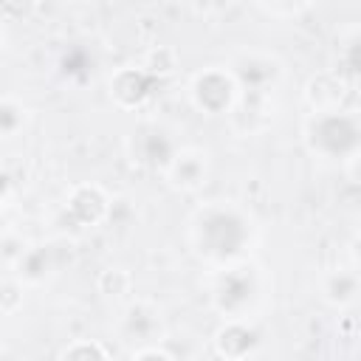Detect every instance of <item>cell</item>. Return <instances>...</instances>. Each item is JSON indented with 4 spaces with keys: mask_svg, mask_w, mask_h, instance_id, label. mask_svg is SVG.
Instances as JSON below:
<instances>
[{
    "mask_svg": "<svg viewBox=\"0 0 361 361\" xmlns=\"http://www.w3.org/2000/svg\"><path fill=\"white\" fill-rule=\"evenodd\" d=\"M147 305H133L130 313H127V330L138 338H147L155 327H158V313L149 307V313H144Z\"/></svg>",
    "mask_w": 361,
    "mask_h": 361,
    "instance_id": "obj_11",
    "label": "cell"
},
{
    "mask_svg": "<svg viewBox=\"0 0 361 361\" xmlns=\"http://www.w3.org/2000/svg\"><path fill=\"white\" fill-rule=\"evenodd\" d=\"M231 93H234V85L220 71H209V73H203V76L195 79V102L203 110H209V113L226 110L228 102H231Z\"/></svg>",
    "mask_w": 361,
    "mask_h": 361,
    "instance_id": "obj_3",
    "label": "cell"
},
{
    "mask_svg": "<svg viewBox=\"0 0 361 361\" xmlns=\"http://www.w3.org/2000/svg\"><path fill=\"white\" fill-rule=\"evenodd\" d=\"M135 144L144 147V149H138V161L141 164H166L169 155H172V147L161 133H138Z\"/></svg>",
    "mask_w": 361,
    "mask_h": 361,
    "instance_id": "obj_8",
    "label": "cell"
},
{
    "mask_svg": "<svg viewBox=\"0 0 361 361\" xmlns=\"http://www.w3.org/2000/svg\"><path fill=\"white\" fill-rule=\"evenodd\" d=\"M6 189H8V178H6L3 172H0V200L6 197Z\"/></svg>",
    "mask_w": 361,
    "mask_h": 361,
    "instance_id": "obj_18",
    "label": "cell"
},
{
    "mask_svg": "<svg viewBox=\"0 0 361 361\" xmlns=\"http://www.w3.org/2000/svg\"><path fill=\"white\" fill-rule=\"evenodd\" d=\"M68 212L79 220V223H99L107 212V200L96 186H79L68 203Z\"/></svg>",
    "mask_w": 361,
    "mask_h": 361,
    "instance_id": "obj_6",
    "label": "cell"
},
{
    "mask_svg": "<svg viewBox=\"0 0 361 361\" xmlns=\"http://www.w3.org/2000/svg\"><path fill=\"white\" fill-rule=\"evenodd\" d=\"M23 293H20V285L17 282H3L0 285V307L3 310H14L20 305Z\"/></svg>",
    "mask_w": 361,
    "mask_h": 361,
    "instance_id": "obj_16",
    "label": "cell"
},
{
    "mask_svg": "<svg viewBox=\"0 0 361 361\" xmlns=\"http://www.w3.org/2000/svg\"><path fill=\"white\" fill-rule=\"evenodd\" d=\"M135 361H172L166 353H161V350H144Z\"/></svg>",
    "mask_w": 361,
    "mask_h": 361,
    "instance_id": "obj_17",
    "label": "cell"
},
{
    "mask_svg": "<svg viewBox=\"0 0 361 361\" xmlns=\"http://www.w3.org/2000/svg\"><path fill=\"white\" fill-rule=\"evenodd\" d=\"M20 121H23L20 107L11 102H0V133H14L20 127Z\"/></svg>",
    "mask_w": 361,
    "mask_h": 361,
    "instance_id": "obj_15",
    "label": "cell"
},
{
    "mask_svg": "<svg viewBox=\"0 0 361 361\" xmlns=\"http://www.w3.org/2000/svg\"><path fill=\"white\" fill-rule=\"evenodd\" d=\"M355 288H358V282H355L353 274H338V276H333L327 282V296L333 302H350L353 293H355Z\"/></svg>",
    "mask_w": 361,
    "mask_h": 361,
    "instance_id": "obj_14",
    "label": "cell"
},
{
    "mask_svg": "<svg viewBox=\"0 0 361 361\" xmlns=\"http://www.w3.org/2000/svg\"><path fill=\"white\" fill-rule=\"evenodd\" d=\"M310 141L316 149L327 152V155H344L353 152L358 144V124L353 116H341V113H322L313 124H310Z\"/></svg>",
    "mask_w": 361,
    "mask_h": 361,
    "instance_id": "obj_1",
    "label": "cell"
},
{
    "mask_svg": "<svg viewBox=\"0 0 361 361\" xmlns=\"http://www.w3.org/2000/svg\"><path fill=\"white\" fill-rule=\"evenodd\" d=\"M203 175H206V166H203V161L197 155H178L172 161V180L178 186H183V189L197 186L203 180Z\"/></svg>",
    "mask_w": 361,
    "mask_h": 361,
    "instance_id": "obj_9",
    "label": "cell"
},
{
    "mask_svg": "<svg viewBox=\"0 0 361 361\" xmlns=\"http://www.w3.org/2000/svg\"><path fill=\"white\" fill-rule=\"evenodd\" d=\"M214 341H217V353H220L223 358H228V361H243V358L248 355V350L254 347V333H251L248 327L231 322V324H226V327L217 333Z\"/></svg>",
    "mask_w": 361,
    "mask_h": 361,
    "instance_id": "obj_7",
    "label": "cell"
},
{
    "mask_svg": "<svg viewBox=\"0 0 361 361\" xmlns=\"http://www.w3.org/2000/svg\"><path fill=\"white\" fill-rule=\"evenodd\" d=\"M62 361H107V353L96 341H76L62 353Z\"/></svg>",
    "mask_w": 361,
    "mask_h": 361,
    "instance_id": "obj_12",
    "label": "cell"
},
{
    "mask_svg": "<svg viewBox=\"0 0 361 361\" xmlns=\"http://www.w3.org/2000/svg\"><path fill=\"white\" fill-rule=\"evenodd\" d=\"M175 62H178L175 51H172V48H166V45H158V48H152V51L147 54L144 71H147L152 79H158V76L172 73V71H175Z\"/></svg>",
    "mask_w": 361,
    "mask_h": 361,
    "instance_id": "obj_10",
    "label": "cell"
},
{
    "mask_svg": "<svg viewBox=\"0 0 361 361\" xmlns=\"http://www.w3.org/2000/svg\"><path fill=\"white\" fill-rule=\"evenodd\" d=\"M152 85H155V79H152L147 71L127 68V71H121V73L113 79V96L118 99V104L135 107V104H141V102L149 96Z\"/></svg>",
    "mask_w": 361,
    "mask_h": 361,
    "instance_id": "obj_4",
    "label": "cell"
},
{
    "mask_svg": "<svg viewBox=\"0 0 361 361\" xmlns=\"http://www.w3.org/2000/svg\"><path fill=\"white\" fill-rule=\"evenodd\" d=\"M251 296V276L245 274V268H237L231 274H226L220 279V288H217V305L228 313L240 310Z\"/></svg>",
    "mask_w": 361,
    "mask_h": 361,
    "instance_id": "obj_5",
    "label": "cell"
},
{
    "mask_svg": "<svg viewBox=\"0 0 361 361\" xmlns=\"http://www.w3.org/2000/svg\"><path fill=\"white\" fill-rule=\"evenodd\" d=\"M200 226H203L200 234L206 240V251L214 257L240 251V245L245 240V223L234 212H209Z\"/></svg>",
    "mask_w": 361,
    "mask_h": 361,
    "instance_id": "obj_2",
    "label": "cell"
},
{
    "mask_svg": "<svg viewBox=\"0 0 361 361\" xmlns=\"http://www.w3.org/2000/svg\"><path fill=\"white\" fill-rule=\"evenodd\" d=\"M99 288H102V293L121 296V293H127V288H130V276H127V271H118V268L102 271V276H99Z\"/></svg>",
    "mask_w": 361,
    "mask_h": 361,
    "instance_id": "obj_13",
    "label": "cell"
}]
</instances>
